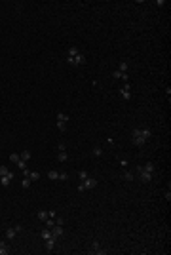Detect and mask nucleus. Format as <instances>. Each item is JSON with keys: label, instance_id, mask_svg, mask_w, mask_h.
<instances>
[{"label": "nucleus", "instance_id": "5", "mask_svg": "<svg viewBox=\"0 0 171 255\" xmlns=\"http://www.w3.org/2000/svg\"><path fill=\"white\" fill-rule=\"evenodd\" d=\"M13 177H15V173H12V171H8L6 175H0V185L4 187V189H8L10 185H12V181H13Z\"/></svg>", "mask_w": 171, "mask_h": 255}, {"label": "nucleus", "instance_id": "28", "mask_svg": "<svg viewBox=\"0 0 171 255\" xmlns=\"http://www.w3.org/2000/svg\"><path fill=\"white\" fill-rule=\"evenodd\" d=\"M48 217H50V219H55V217H57L55 210H50V211H48Z\"/></svg>", "mask_w": 171, "mask_h": 255}, {"label": "nucleus", "instance_id": "16", "mask_svg": "<svg viewBox=\"0 0 171 255\" xmlns=\"http://www.w3.org/2000/svg\"><path fill=\"white\" fill-rule=\"evenodd\" d=\"M36 217H38L40 221H46V219H48V211H46V210H38V213H36Z\"/></svg>", "mask_w": 171, "mask_h": 255}, {"label": "nucleus", "instance_id": "7", "mask_svg": "<svg viewBox=\"0 0 171 255\" xmlns=\"http://www.w3.org/2000/svg\"><path fill=\"white\" fill-rule=\"evenodd\" d=\"M19 230H21V225H15V227H10L6 228V240H13L15 234H17Z\"/></svg>", "mask_w": 171, "mask_h": 255}, {"label": "nucleus", "instance_id": "26", "mask_svg": "<svg viewBox=\"0 0 171 255\" xmlns=\"http://www.w3.org/2000/svg\"><path fill=\"white\" fill-rule=\"evenodd\" d=\"M124 179L126 181H133V173L131 171H124Z\"/></svg>", "mask_w": 171, "mask_h": 255}, {"label": "nucleus", "instance_id": "11", "mask_svg": "<svg viewBox=\"0 0 171 255\" xmlns=\"http://www.w3.org/2000/svg\"><path fill=\"white\" fill-rule=\"evenodd\" d=\"M23 175H25V177H29L30 181H38V179H40V173H38V171H29V170H25Z\"/></svg>", "mask_w": 171, "mask_h": 255}, {"label": "nucleus", "instance_id": "20", "mask_svg": "<svg viewBox=\"0 0 171 255\" xmlns=\"http://www.w3.org/2000/svg\"><path fill=\"white\" fill-rule=\"evenodd\" d=\"M15 166H17V168L21 170V171H25V170H27V162H25V160H21V158H19V162L15 164Z\"/></svg>", "mask_w": 171, "mask_h": 255}, {"label": "nucleus", "instance_id": "14", "mask_svg": "<svg viewBox=\"0 0 171 255\" xmlns=\"http://www.w3.org/2000/svg\"><path fill=\"white\" fill-rule=\"evenodd\" d=\"M40 236H42V240H50V238H53L51 236V228H42V232H40Z\"/></svg>", "mask_w": 171, "mask_h": 255}, {"label": "nucleus", "instance_id": "12", "mask_svg": "<svg viewBox=\"0 0 171 255\" xmlns=\"http://www.w3.org/2000/svg\"><path fill=\"white\" fill-rule=\"evenodd\" d=\"M12 251V248L8 246V242H0V255H8Z\"/></svg>", "mask_w": 171, "mask_h": 255}, {"label": "nucleus", "instance_id": "17", "mask_svg": "<svg viewBox=\"0 0 171 255\" xmlns=\"http://www.w3.org/2000/svg\"><path fill=\"white\" fill-rule=\"evenodd\" d=\"M48 177H50L51 181H57V179H59V171H55V170L48 171Z\"/></svg>", "mask_w": 171, "mask_h": 255}, {"label": "nucleus", "instance_id": "1", "mask_svg": "<svg viewBox=\"0 0 171 255\" xmlns=\"http://www.w3.org/2000/svg\"><path fill=\"white\" fill-rule=\"evenodd\" d=\"M150 137H152V132L147 129V128H135L131 132V141H133V145H137V147H143Z\"/></svg>", "mask_w": 171, "mask_h": 255}, {"label": "nucleus", "instance_id": "3", "mask_svg": "<svg viewBox=\"0 0 171 255\" xmlns=\"http://www.w3.org/2000/svg\"><path fill=\"white\" fill-rule=\"evenodd\" d=\"M67 63L70 67H84L86 65V55L78 50L74 55H67Z\"/></svg>", "mask_w": 171, "mask_h": 255}, {"label": "nucleus", "instance_id": "18", "mask_svg": "<svg viewBox=\"0 0 171 255\" xmlns=\"http://www.w3.org/2000/svg\"><path fill=\"white\" fill-rule=\"evenodd\" d=\"M57 160H59V162H67V160H69V154H67V150H63V152H59V156H57Z\"/></svg>", "mask_w": 171, "mask_h": 255}, {"label": "nucleus", "instance_id": "8", "mask_svg": "<svg viewBox=\"0 0 171 255\" xmlns=\"http://www.w3.org/2000/svg\"><path fill=\"white\" fill-rule=\"evenodd\" d=\"M82 187H84V190H87V189H95V187H97V179L86 177L84 181H82Z\"/></svg>", "mask_w": 171, "mask_h": 255}, {"label": "nucleus", "instance_id": "31", "mask_svg": "<svg viewBox=\"0 0 171 255\" xmlns=\"http://www.w3.org/2000/svg\"><path fill=\"white\" fill-rule=\"evenodd\" d=\"M59 179L61 181H67V179H69V175H67V173H59Z\"/></svg>", "mask_w": 171, "mask_h": 255}, {"label": "nucleus", "instance_id": "24", "mask_svg": "<svg viewBox=\"0 0 171 255\" xmlns=\"http://www.w3.org/2000/svg\"><path fill=\"white\" fill-rule=\"evenodd\" d=\"M44 223H46V227H48V228H51V227H55V219H50V217H48V219H46Z\"/></svg>", "mask_w": 171, "mask_h": 255}, {"label": "nucleus", "instance_id": "13", "mask_svg": "<svg viewBox=\"0 0 171 255\" xmlns=\"http://www.w3.org/2000/svg\"><path fill=\"white\" fill-rule=\"evenodd\" d=\"M55 238H50V240H44V244H46V251H53V248H55Z\"/></svg>", "mask_w": 171, "mask_h": 255}, {"label": "nucleus", "instance_id": "9", "mask_svg": "<svg viewBox=\"0 0 171 255\" xmlns=\"http://www.w3.org/2000/svg\"><path fill=\"white\" fill-rule=\"evenodd\" d=\"M65 234V230H63V227L61 225H55V227H51V236L55 238V240H59L61 236Z\"/></svg>", "mask_w": 171, "mask_h": 255}, {"label": "nucleus", "instance_id": "22", "mask_svg": "<svg viewBox=\"0 0 171 255\" xmlns=\"http://www.w3.org/2000/svg\"><path fill=\"white\" fill-rule=\"evenodd\" d=\"M127 69H129V67H127V63H126V61H122V63H120V67H118V71H120V72H127Z\"/></svg>", "mask_w": 171, "mask_h": 255}, {"label": "nucleus", "instance_id": "15", "mask_svg": "<svg viewBox=\"0 0 171 255\" xmlns=\"http://www.w3.org/2000/svg\"><path fill=\"white\" fill-rule=\"evenodd\" d=\"M87 251H90V253H97V251H99V242L93 240V242L90 244V249H87Z\"/></svg>", "mask_w": 171, "mask_h": 255}, {"label": "nucleus", "instance_id": "23", "mask_svg": "<svg viewBox=\"0 0 171 255\" xmlns=\"http://www.w3.org/2000/svg\"><path fill=\"white\" fill-rule=\"evenodd\" d=\"M19 158H21V156L15 154V152H13V154H10V162H13V164H17V162H19Z\"/></svg>", "mask_w": 171, "mask_h": 255}, {"label": "nucleus", "instance_id": "25", "mask_svg": "<svg viewBox=\"0 0 171 255\" xmlns=\"http://www.w3.org/2000/svg\"><path fill=\"white\" fill-rule=\"evenodd\" d=\"M78 177H80L82 181H84L86 177H90V173H87V171H86V170H82V171H78Z\"/></svg>", "mask_w": 171, "mask_h": 255}, {"label": "nucleus", "instance_id": "30", "mask_svg": "<svg viewBox=\"0 0 171 255\" xmlns=\"http://www.w3.org/2000/svg\"><path fill=\"white\" fill-rule=\"evenodd\" d=\"M57 150H59V152H63V150H67L65 143H59V145H57Z\"/></svg>", "mask_w": 171, "mask_h": 255}, {"label": "nucleus", "instance_id": "2", "mask_svg": "<svg viewBox=\"0 0 171 255\" xmlns=\"http://www.w3.org/2000/svg\"><path fill=\"white\" fill-rule=\"evenodd\" d=\"M154 170H156V166H154L152 162H147L144 166H139L137 168L139 179H141L143 183H150V181H152V175H154Z\"/></svg>", "mask_w": 171, "mask_h": 255}, {"label": "nucleus", "instance_id": "27", "mask_svg": "<svg viewBox=\"0 0 171 255\" xmlns=\"http://www.w3.org/2000/svg\"><path fill=\"white\" fill-rule=\"evenodd\" d=\"M21 185H23V189H29V187H30V179L29 177H23V183Z\"/></svg>", "mask_w": 171, "mask_h": 255}, {"label": "nucleus", "instance_id": "10", "mask_svg": "<svg viewBox=\"0 0 171 255\" xmlns=\"http://www.w3.org/2000/svg\"><path fill=\"white\" fill-rule=\"evenodd\" d=\"M112 78L122 80V82H129V74H127V72H120V71H114L112 72Z\"/></svg>", "mask_w": 171, "mask_h": 255}, {"label": "nucleus", "instance_id": "29", "mask_svg": "<svg viewBox=\"0 0 171 255\" xmlns=\"http://www.w3.org/2000/svg\"><path fill=\"white\" fill-rule=\"evenodd\" d=\"M8 171H10V170L6 168V166H0V175H6Z\"/></svg>", "mask_w": 171, "mask_h": 255}, {"label": "nucleus", "instance_id": "32", "mask_svg": "<svg viewBox=\"0 0 171 255\" xmlns=\"http://www.w3.org/2000/svg\"><path fill=\"white\" fill-rule=\"evenodd\" d=\"M63 223H65V219H55V225H61V227H63Z\"/></svg>", "mask_w": 171, "mask_h": 255}, {"label": "nucleus", "instance_id": "6", "mask_svg": "<svg viewBox=\"0 0 171 255\" xmlns=\"http://www.w3.org/2000/svg\"><path fill=\"white\" fill-rule=\"evenodd\" d=\"M120 95H122V99H131V84L129 82H124V86L120 88Z\"/></svg>", "mask_w": 171, "mask_h": 255}, {"label": "nucleus", "instance_id": "4", "mask_svg": "<svg viewBox=\"0 0 171 255\" xmlns=\"http://www.w3.org/2000/svg\"><path fill=\"white\" fill-rule=\"evenodd\" d=\"M67 124H69V114L57 112V129H59V132H65V129H67Z\"/></svg>", "mask_w": 171, "mask_h": 255}, {"label": "nucleus", "instance_id": "21", "mask_svg": "<svg viewBox=\"0 0 171 255\" xmlns=\"http://www.w3.org/2000/svg\"><path fill=\"white\" fill-rule=\"evenodd\" d=\"M93 156H103V149L99 147V145H95V147H93Z\"/></svg>", "mask_w": 171, "mask_h": 255}, {"label": "nucleus", "instance_id": "19", "mask_svg": "<svg viewBox=\"0 0 171 255\" xmlns=\"http://www.w3.org/2000/svg\"><path fill=\"white\" fill-rule=\"evenodd\" d=\"M19 156H21V160H25V162H29V160H30V150H23V152L19 154Z\"/></svg>", "mask_w": 171, "mask_h": 255}]
</instances>
